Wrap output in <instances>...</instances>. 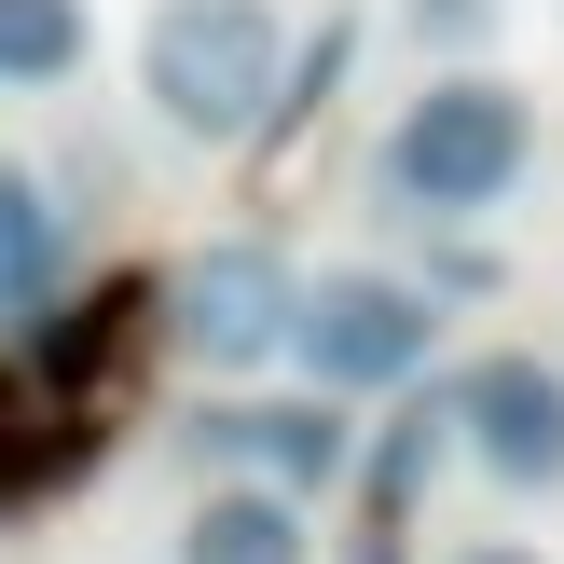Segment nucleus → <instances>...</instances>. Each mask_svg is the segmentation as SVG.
I'll return each mask as SVG.
<instances>
[{
	"mask_svg": "<svg viewBox=\"0 0 564 564\" xmlns=\"http://www.w3.org/2000/svg\"><path fill=\"white\" fill-rule=\"evenodd\" d=\"M290 97V14L275 0H152L138 14V110L193 152H248L275 138Z\"/></svg>",
	"mask_w": 564,
	"mask_h": 564,
	"instance_id": "obj_1",
	"label": "nucleus"
},
{
	"mask_svg": "<svg viewBox=\"0 0 564 564\" xmlns=\"http://www.w3.org/2000/svg\"><path fill=\"white\" fill-rule=\"evenodd\" d=\"M523 165H538V97L510 69H441L372 138V193L400 220H482V207H510Z\"/></svg>",
	"mask_w": 564,
	"mask_h": 564,
	"instance_id": "obj_2",
	"label": "nucleus"
},
{
	"mask_svg": "<svg viewBox=\"0 0 564 564\" xmlns=\"http://www.w3.org/2000/svg\"><path fill=\"white\" fill-rule=\"evenodd\" d=\"M290 358L317 372V400H400V386H427V358H441V303L413 290V275H386V262H330V275H303V317H290Z\"/></svg>",
	"mask_w": 564,
	"mask_h": 564,
	"instance_id": "obj_3",
	"label": "nucleus"
},
{
	"mask_svg": "<svg viewBox=\"0 0 564 564\" xmlns=\"http://www.w3.org/2000/svg\"><path fill=\"white\" fill-rule=\"evenodd\" d=\"M290 317H303V262L275 235H207L165 262V345L193 372H262L290 358Z\"/></svg>",
	"mask_w": 564,
	"mask_h": 564,
	"instance_id": "obj_4",
	"label": "nucleus"
},
{
	"mask_svg": "<svg viewBox=\"0 0 564 564\" xmlns=\"http://www.w3.org/2000/svg\"><path fill=\"white\" fill-rule=\"evenodd\" d=\"M455 455H482V482H510V496H564V358H538V345L468 358Z\"/></svg>",
	"mask_w": 564,
	"mask_h": 564,
	"instance_id": "obj_5",
	"label": "nucleus"
},
{
	"mask_svg": "<svg viewBox=\"0 0 564 564\" xmlns=\"http://www.w3.org/2000/svg\"><path fill=\"white\" fill-rule=\"evenodd\" d=\"M180 441H193V455H235L262 496L303 510V496L345 468V400H220V413H193Z\"/></svg>",
	"mask_w": 564,
	"mask_h": 564,
	"instance_id": "obj_6",
	"label": "nucleus"
},
{
	"mask_svg": "<svg viewBox=\"0 0 564 564\" xmlns=\"http://www.w3.org/2000/svg\"><path fill=\"white\" fill-rule=\"evenodd\" d=\"M441 455H455V386H400V413H386V427H372V455H358V496H372V538L427 510Z\"/></svg>",
	"mask_w": 564,
	"mask_h": 564,
	"instance_id": "obj_7",
	"label": "nucleus"
},
{
	"mask_svg": "<svg viewBox=\"0 0 564 564\" xmlns=\"http://www.w3.org/2000/svg\"><path fill=\"white\" fill-rule=\"evenodd\" d=\"M42 303H69V207L42 165H0V317H42Z\"/></svg>",
	"mask_w": 564,
	"mask_h": 564,
	"instance_id": "obj_8",
	"label": "nucleus"
},
{
	"mask_svg": "<svg viewBox=\"0 0 564 564\" xmlns=\"http://www.w3.org/2000/svg\"><path fill=\"white\" fill-rule=\"evenodd\" d=\"M180 564H317V538H303V510H290V496H262V482H220V496H193V523H180Z\"/></svg>",
	"mask_w": 564,
	"mask_h": 564,
	"instance_id": "obj_9",
	"label": "nucleus"
},
{
	"mask_svg": "<svg viewBox=\"0 0 564 564\" xmlns=\"http://www.w3.org/2000/svg\"><path fill=\"white\" fill-rule=\"evenodd\" d=\"M83 55H97V14L83 0H0V83L14 97H55Z\"/></svg>",
	"mask_w": 564,
	"mask_h": 564,
	"instance_id": "obj_10",
	"label": "nucleus"
},
{
	"mask_svg": "<svg viewBox=\"0 0 564 564\" xmlns=\"http://www.w3.org/2000/svg\"><path fill=\"white\" fill-rule=\"evenodd\" d=\"M413 28H427L441 55H468V42H496V0H413Z\"/></svg>",
	"mask_w": 564,
	"mask_h": 564,
	"instance_id": "obj_11",
	"label": "nucleus"
},
{
	"mask_svg": "<svg viewBox=\"0 0 564 564\" xmlns=\"http://www.w3.org/2000/svg\"><path fill=\"white\" fill-rule=\"evenodd\" d=\"M455 564H551V551H523V538H468Z\"/></svg>",
	"mask_w": 564,
	"mask_h": 564,
	"instance_id": "obj_12",
	"label": "nucleus"
},
{
	"mask_svg": "<svg viewBox=\"0 0 564 564\" xmlns=\"http://www.w3.org/2000/svg\"><path fill=\"white\" fill-rule=\"evenodd\" d=\"M345 564H400V538H358V551H345Z\"/></svg>",
	"mask_w": 564,
	"mask_h": 564,
	"instance_id": "obj_13",
	"label": "nucleus"
}]
</instances>
